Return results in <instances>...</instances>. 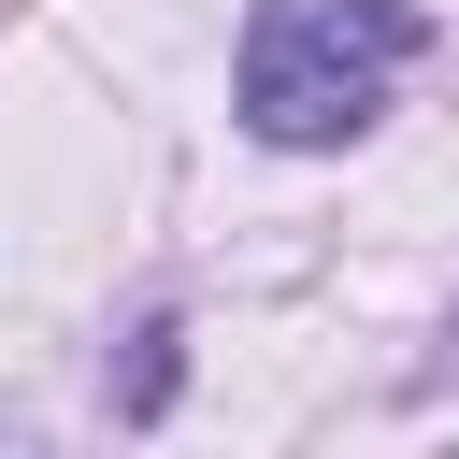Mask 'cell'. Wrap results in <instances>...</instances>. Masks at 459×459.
<instances>
[{"label": "cell", "instance_id": "7a4b0ae2", "mask_svg": "<svg viewBox=\"0 0 459 459\" xmlns=\"http://www.w3.org/2000/svg\"><path fill=\"white\" fill-rule=\"evenodd\" d=\"M172 373H186V330H172V316H143V330H129V373H115V416H158V402H172Z\"/></svg>", "mask_w": 459, "mask_h": 459}, {"label": "cell", "instance_id": "3957f363", "mask_svg": "<svg viewBox=\"0 0 459 459\" xmlns=\"http://www.w3.org/2000/svg\"><path fill=\"white\" fill-rule=\"evenodd\" d=\"M0 459H43V445H14V430H0Z\"/></svg>", "mask_w": 459, "mask_h": 459}, {"label": "cell", "instance_id": "6da1fadb", "mask_svg": "<svg viewBox=\"0 0 459 459\" xmlns=\"http://www.w3.org/2000/svg\"><path fill=\"white\" fill-rule=\"evenodd\" d=\"M430 43L416 0H258L244 14V57H230V100L258 143L316 158V143H359L402 86V57Z\"/></svg>", "mask_w": 459, "mask_h": 459}]
</instances>
